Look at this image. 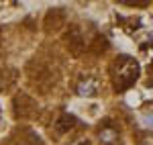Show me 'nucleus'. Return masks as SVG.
<instances>
[{"label":"nucleus","instance_id":"5","mask_svg":"<svg viewBox=\"0 0 153 145\" xmlns=\"http://www.w3.org/2000/svg\"><path fill=\"white\" fill-rule=\"evenodd\" d=\"M143 123H145V127H153V117H145Z\"/></svg>","mask_w":153,"mask_h":145},{"label":"nucleus","instance_id":"2","mask_svg":"<svg viewBox=\"0 0 153 145\" xmlns=\"http://www.w3.org/2000/svg\"><path fill=\"white\" fill-rule=\"evenodd\" d=\"M78 92L82 94V96H94L96 92H98V84H96L94 78H88L86 82H82V86L78 88Z\"/></svg>","mask_w":153,"mask_h":145},{"label":"nucleus","instance_id":"1","mask_svg":"<svg viewBox=\"0 0 153 145\" xmlns=\"http://www.w3.org/2000/svg\"><path fill=\"white\" fill-rule=\"evenodd\" d=\"M137 76H139V65L131 57H123V63H120V68L117 72V88H120V90L129 88L137 80Z\"/></svg>","mask_w":153,"mask_h":145},{"label":"nucleus","instance_id":"3","mask_svg":"<svg viewBox=\"0 0 153 145\" xmlns=\"http://www.w3.org/2000/svg\"><path fill=\"white\" fill-rule=\"evenodd\" d=\"M55 125H57V131H59V133H65V131H70L71 127L76 125V119L70 117V115H63V117H59V121L55 123Z\"/></svg>","mask_w":153,"mask_h":145},{"label":"nucleus","instance_id":"4","mask_svg":"<svg viewBox=\"0 0 153 145\" xmlns=\"http://www.w3.org/2000/svg\"><path fill=\"white\" fill-rule=\"evenodd\" d=\"M100 139H102L106 145L114 143V141H117V131H114V129H102V133H100Z\"/></svg>","mask_w":153,"mask_h":145}]
</instances>
